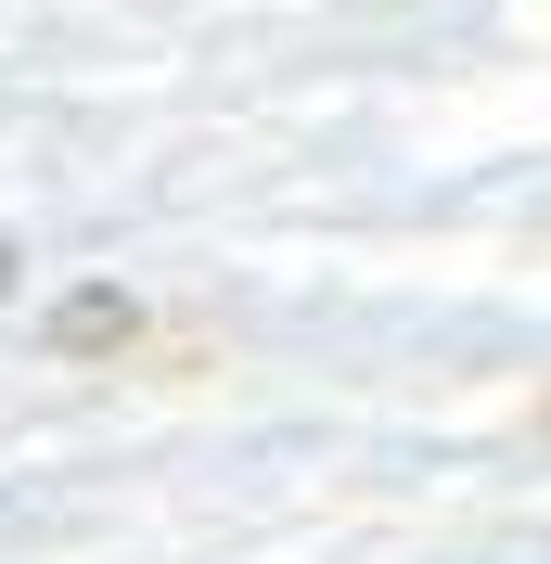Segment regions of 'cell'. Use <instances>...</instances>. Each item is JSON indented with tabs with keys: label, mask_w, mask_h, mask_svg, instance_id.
I'll use <instances>...</instances> for the list:
<instances>
[{
	"label": "cell",
	"mask_w": 551,
	"mask_h": 564,
	"mask_svg": "<svg viewBox=\"0 0 551 564\" xmlns=\"http://www.w3.org/2000/svg\"><path fill=\"white\" fill-rule=\"evenodd\" d=\"M0 295H13V245H0Z\"/></svg>",
	"instance_id": "7a4b0ae2"
},
{
	"label": "cell",
	"mask_w": 551,
	"mask_h": 564,
	"mask_svg": "<svg viewBox=\"0 0 551 564\" xmlns=\"http://www.w3.org/2000/svg\"><path fill=\"white\" fill-rule=\"evenodd\" d=\"M129 334H141V308L116 295V282H77L65 308H52V347L65 359H104V347H129Z\"/></svg>",
	"instance_id": "6da1fadb"
}]
</instances>
